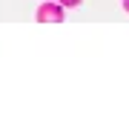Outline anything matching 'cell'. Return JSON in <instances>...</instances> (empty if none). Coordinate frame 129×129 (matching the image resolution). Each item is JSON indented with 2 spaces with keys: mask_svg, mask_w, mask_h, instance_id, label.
I'll return each mask as SVG.
<instances>
[{
  "mask_svg": "<svg viewBox=\"0 0 129 129\" xmlns=\"http://www.w3.org/2000/svg\"><path fill=\"white\" fill-rule=\"evenodd\" d=\"M60 3H63V6H78L80 0H60Z\"/></svg>",
  "mask_w": 129,
  "mask_h": 129,
  "instance_id": "2",
  "label": "cell"
},
{
  "mask_svg": "<svg viewBox=\"0 0 129 129\" xmlns=\"http://www.w3.org/2000/svg\"><path fill=\"white\" fill-rule=\"evenodd\" d=\"M60 17H63V12L57 9V6H40V12H37V20L40 23H60Z\"/></svg>",
  "mask_w": 129,
  "mask_h": 129,
  "instance_id": "1",
  "label": "cell"
},
{
  "mask_svg": "<svg viewBox=\"0 0 129 129\" xmlns=\"http://www.w3.org/2000/svg\"><path fill=\"white\" fill-rule=\"evenodd\" d=\"M123 9H126V12H129V0H123Z\"/></svg>",
  "mask_w": 129,
  "mask_h": 129,
  "instance_id": "3",
  "label": "cell"
}]
</instances>
